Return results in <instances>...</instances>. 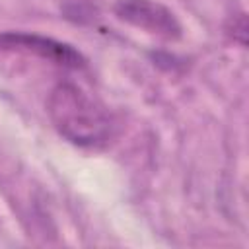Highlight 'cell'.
<instances>
[{"label": "cell", "mask_w": 249, "mask_h": 249, "mask_svg": "<svg viewBox=\"0 0 249 249\" xmlns=\"http://www.w3.org/2000/svg\"><path fill=\"white\" fill-rule=\"evenodd\" d=\"M51 123L68 142L84 148L101 146L113 134L111 113L72 82H60L47 99Z\"/></svg>", "instance_id": "obj_1"}, {"label": "cell", "mask_w": 249, "mask_h": 249, "mask_svg": "<svg viewBox=\"0 0 249 249\" xmlns=\"http://www.w3.org/2000/svg\"><path fill=\"white\" fill-rule=\"evenodd\" d=\"M230 35L239 41L241 45H245V35H247V19H245V14H237L230 19V27H228Z\"/></svg>", "instance_id": "obj_4"}, {"label": "cell", "mask_w": 249, "mask_h": 249, "mask_svg": "<svg viewBox=\"0 0 249 249\" xmlns=\"http://www.w3.org/2000/svg\"><path fill=\"white\" fill-rule=\"evenodd\" d=\"M115 14L119 19L165 39H177L181 35L175 14L154 0H117Z\"/></svg>", "instance_id": "obj_2"}, {"label": "cell", "mask_w": 249, "mask_h": 249, "mask_svg": "<svg viewBox=\"0 0 249 249\" xmlns=\"http://www.w3.org/2000/svg\"><path fill=\"white\" fill-rule=\"evenodd\" d=\"M0 49L6 51H23L33 53L41 58H47L54 64L64 68H84L86 58L68 43L35 35V33H21V31H8L0 35Z\"/></svg>", "instance_id": "obj_3"}]
</instances>
